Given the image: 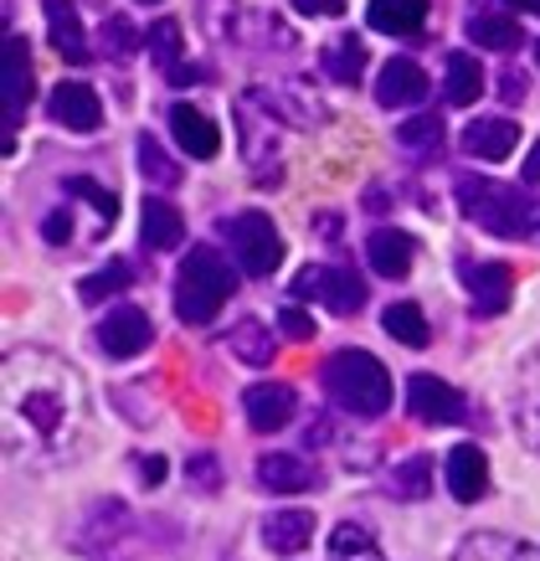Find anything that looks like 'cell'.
Returning <instances> with one entry per match:
<instances>
[{
	"instance_id": "cell-1",
	"label": "cell",
	"mask_w": 540,
	"mask_h": 561,
	"mask_svg": "<svg viewBox=\"0 0 540 561\" xmlns=\"http://www.w3.org/2000/svg\"><path fill=\"white\" fill-rule=\"evenodd\" d=\"M0 438L26 469H62L88 443V387L57 351L16 345L0 356Z\"/></svg>"
},
{
	"instance_id": "cell-2",
	"label": "cell",
	"mask_w": 540,
	"mask_h": 561,
	"mask_svg": "<svg viewBox=\"0 0 540 561\" xmlns=\"http://www.w3.org/2000/svg\"><path fill=\"white\" fill-rule=\"evenodd\" d=\"M453 202L490 238H530V232H540V202H530L520 186H499L490 175H453Z\"/></svg>"
},
{
	"instance_id": "cell-3",
	"label": "cell",
	"mask_w": 540,
	"mask_h": 561,
	"mask_svg": "<svg viewBox=\"0 0 540 561\" xmlns=\"http://www.w3.org/2000/svg\"><path fill=\"white\" fill-rule=\"evenodd\" d=\"M320 381H324V397L340 412H351V417H371L376 423L391 408V371L371 351H360V345L330 351V360L320 366Z\"/></svg>"
},
{
	"instance_id": "cell-4",
	"label": "cell",
	"mask_w": 540,
	"mask_h": 561,
	"mask_svg": "<svg viewBox=\"0 0 540 561\" xmlns=\"http://www.w3.org/2000/svg\"><path fill=\"white\" fill-rule=\"evenodd\" d=\"M232 294H237V268L221 257V248L196 242L181 257V268H175V314H181V324H211Z\"/></svg>"
},
{
	"instance_id": "cell-5",
	"label": "cell",
	"mask_w": 540,
	"mask_h": 561,
	"mask_svg": "<svg viewBox=\"0 0 540 561\" xmlns=\"http://www.w3.org/2000/svg\"><path fill=\"white\" fill-rule=\"evenodd\" d=\"M221 238H227L237 268L248 278H268V273L284 268V238H278L268 211H232L221 221Z\"/></svg>"
},
{
	"instance_id": "cell-6",
	"label": "cell",
	"mask_w": 540,
	"mask_h": 561,
	"mask_svg": "<svg viewBox=\"0 0 540 561\" xmlns=\"http://www.w3.org/2000/svg\"><path fill=\"white\" fill-rule=\"evenodd\" d=\"M248 103H257L273 124H294V129H314L324 119L320 93L309 83H299V78H288V83H257L248 93Z\"/></svg>"
},
{
	"instance_id": "cell-7",
	"label": "cell",
	"mask_w": 540,
	"mask_h": 561,
	"mask_svg": "<svg viewBox=\"0 0 540 561\" xmlns=\"http://www.w3.org/2000/svg\"><path fill=\"white\" fill-rule=\"evenodd\" d=\"M294 294H299V299H320L330 314H360V309H366V284H360L351 268L309 263V268H299V278H294Z\"/></svg>"
},
{
	"instance_id": "cell-8",
	"label": "cell",
	"mask_w": 540,
	"mask_h": 561,
	"mask_svg": "<svg viewBox=\"0 0 540 561\" xmlns=\"http://www.w3.org/2000/svg\"><path fill=\"white\" fill-rule=\"evenodd\" d=\"M406 408H412L417 423L448 427V423H463V417H469V397H463L453 381H443V376L417 371V376H406Z\"/></svg>"
},
{
	"instance_id": "cell-9",
	"label": "cell",
	"mask_w": 540,
	"mask_h": 561,
	"mask_svg": "<svg viewBox=\"0 0 540 561\" xmlns=\"http://www.w3.org/2000/svg\"><path fill=\"white\" fill-rule=\"evenodd\" d=\"M268 114L257 103L237 99V129H242V165L253 171L257 186H278V135L268 129Z\"/></svg>"
},
{
	"instance_id": "cell-10",
	"label": "cell",
	"mask_w": 540,
	"mask_h": 561,
	"mask_svg": "<svg viewBox=\"0 0 540 561\" xmlns=\"http://www.w3.org/2000/svg\"><path fill=\"white\" fill-rule=\"evenodd\" d=\"M135 526V515L124 500H93L83 515H78V530H72V546L83 551V557H108L124 536Z\"/></svg>"
},
{
	"instance_id": "cell-11",
	"label": "cell",
	"mask_w": 540,
	"mask_h": 561,
	"mask_svg": "<svg viewBox=\"0 0 540 561\" xmlns=\"http://www.w3.org/2000/svg\"><path fill=\"white\" fill-rule=\"evenodd\" d=\"M458 273H463L469 309L479 314V320H490V314L509 309V294H515V268H509V263H499V257H484V263L458 257Z\"/></svg>"
},
{
	"instance_id": "cell-12",
	"label": "cell",
	"mask_w": 540,
	"mask_h": 561,
	"mask_svg": "<svg viewBox=\"0 0 540 561\" xmlns=\"http://www.w3.org/2000/svg\"><path fill=\"white\" fill-rule=\"evenodd\" d=\"M99 345H103V356H114V360H135V356H145L150 351V341H154V324H150V314L145 309H135V305H114L108 314L99 320Z\"/></svg>"
},
{
	"instance_id": "cell-13",
	"label": "cell",
	"mask_w": 540,
	"mask_h": 561,
	"mask_svg": "<svg viewBox=\"0 0 540 561\" xmlns=\"http://www.w3.org/2000/svg\"><path fill=\"white\" fill-rule=\"evenodd\" d=\"M145 47H150L154 68L165 72V83L175 88H196V83H211V68H202V62H186V47H181V26L170 16H160L145 32Z\"/></svg>"
},
{
	"instance_id": "cell-14",
	"label": "cell",
	"mask_w": 540,
	"mask_h": 561,
	"mask_svg": "<svg viewBox=\"0 0 540 561\" xmlns=\"http://www.w3.org/2000/svg\"><path fill=\"white\" fill-rule=\"evenodd\" d=\"M294 412H299V397L284 381H257V387L242 391V417L253 433H278V427L294 423Z\"/></svg>"
},
{
	"instance_id": "cell-15",
	"label": "cell",
	"mask_w": 540,
	"mask_h": 561,
	"mask_svg": "<svg viewBox=\"0 0 540 561\" xmlns=\"http://www.w3.org/2000/svg\"><path fill=\"white\" fill-rule=\"evenodd\" d=\"M47 114L62 129H72V135H93L103 124V103H99V93L88 83H78V78H68V83H57L51 88V99H47Z\"/></svg>"
},
{
	"instance_id": "cell-16",
	"label": "cell",
	"mask_w": 540,
	"mask_h": 561,
	"mask_svg": "<svg viewBox=\"0 0 540 561\" xmlns=\"http://www.w3.org/2000/svg\"><path fill=\"white\" fill-rule=\"evenodd\" d=\"M490 490V454L479 443H458L448 448V494L458 505H479Z\"/></svg>"
},
{
	"instance_id": "cell-17",
	"label": "cell",
	"mask_w": 540,
	"mask_h": 561,
	"mask_svg": "<svg viewBox=\"0 0 540 561\" xmlns=\"http://www.w3.org/2000/svg\"><path fill=\"white\" fill-rule=\"evenodd\" d=\"M427 72L412 62V57H391V62H381V72H376V99L387 103V108H412V103L427 99Z\"/></svg>"
},
{
	"instance_id": "cell-18",
	"label": "cell",
	"mask_w": 540,
	"mask_h": 561,
	"mask_svg": "<svg viewBox=\"0 0 540 561\" xmlns=\"http://www.w3.org/2000/svg\"><path fill=\"white\" fill-rule=\"evenodd\" d=\"M515 427L525 448L540 459V345L520 360V376H515Z\"/></svg>"
},
{
	"instance_id": "cell-19",
	"label": "cell",
	"mask_w": 540,
	"mask_h": 561,
	"mask_svg": "<svg viewBox=\"0 0 540 561\" xmlns=\"http://www.w3.org/2000/svg\"><path fill=\"white\" fill-rule=\"evenodd\" d=\"M165 119H170V135H175V145H181L191 160H217V150H221L217 119H206L202 108H191V103H175Z\"/></svg>"
},
{
	"instance_id": "cell-20",
	"label": "cell",
	"mask_w": 540,
	"mask_h": 561,
	"mask_svg": "<svg viewBox=\"0 0 540 561\" xmlns=\"http://www.w3.org/2000/svg\"><path fill=\"white\" fill-rule=\"evenodd\" d=\"M257 484L268 494H299L320 484V469L305 459V454H263L257 459Z\"/></svg>"
},
{
	"instance_id": "cell-21",
	"label": "cell",
	"mask_w": 540,
	"mask_h": 561,
	"mask_svg": "<svg viewBox=\"0 0 540 561\" xmlns=\"http://www.w3.org/2000/svg\"><path fill=\"white\" fill-rule=\"evenodd\" d=\"M139 242H145L150 253L181 248V242H186V217H181L165 196H150V202L139 206Z\"/></svg>"
},
{
	"instance_id": "cell-22",
	"label": "cell",
	"mask_w": 540,
	"mask_h": 561,
	"mask_svg": "<svg viewBox=\"0 0 540 561\" xmlns=\"http://www.w3.org/2000/svg\"><path fill=\"white\" fill-rule=\"evenodd\" d=\"M366 21H371L381 36L417 42L427 26V0H371V5H366Z\"/></svg>"
},
{
	"instance_id": "cell-23",
	"label": "cell",
	"mask_w": 540,
	"mask_h": 561,
	"mask_svg": "<svg viewBox=\"0 0 540 561\" xmlns=\"http://www.w3.org/2000/svg\"><path fill=\"white\" fill-rule=\"evenodd\" d=\"M453 561H540V546L505 536V530H473L458 541Z\"/></svg>"
},
{
	"instance_id": "cell-24",
	"label": "cell",
	"mask_w": 540,
	"mask_h": 561,
	"mask_svg": "<svg viewBox=\"0 0 540 561\" xmlns=\"http://www.w3.org/2000/svg\"><path fill=\"white\" fill-rule=\"evenodd\" d=\"M412 257H417V242L406 238V232H397V227H376L371 238H366V263L381 278H406Z\"/></svg>"
},
{
	"instance_id": "cell-25",
	"label": "cell",
	"mask_w": 540,
	"mask_h": 561,
	"mask_svg": "<svg viewBox=\"0 0 540 561\" xmlns=\"http://www.w3.org/2000/svg\"><path fill=\"white\" fill-rule=\"evenodd\" d=\"M42 11H47V26H51V47L62 62H88V32H83V16H78V5L72 0H42Z\"/></svg>"
},
{
	"instance_id": "cell-26",
	"label": "cell",
	"mask_w": 540,
	"mask_h": 561,
	"mask_svg": "<svg viewBox=\"0 0 540 561\" xmlns=\"http://www.w3.org/2000/svg\"><path fill=\"white\" fill-rule=\"evenodd\" d=\"M314 526H320V520L309 511H299V505H294V511H273L268 520H263V541H268V551H278V557H299V551L314 541Z\"/></svg>"
},
{
	"instance_id": "cell-27",
	"label": "cell",
	"mask_w": 540,
	"mask_h": 561,
	"mask_svg": "<svg viewBox=\"0 0 540 561\" xmlns=\"http://www.w3.org/2000/svg\"><path fill=\"white\" fill-rule=\"evenodd\" d=\"M515 145H520L515 119H469V129H463V150L473 160H509Z\"/></svg>"
},
{
	"instance_id": "cell-28",
	"label": "cell",
	"mask_w": 540,
	"mask_h": 561,
	"mask_svg": "<svg viewBox=\"0 0 540 561\" xmlns=\"http://www.w3.org/2000/svg\"><path fill=\"white\" fill-rule=\"evenodd\" d=\"M320 68H324V78H330V83L355 88L360 78H366V42H360V36H351V32L330 36V42H324V51H320Z\"/></svg>"
},
{
	"instance_id": "cell-29",
	"label": "cell",
	"mask_w": 540,
	"mask_h": 561,
	"mask_svg": "<svg viewBox=\"0 0 540 561\" xmlns=\"http://www.w3.org/2000/svg\"><path fill=\"white\" fill-rule=\"evenodd\" d=\"M227 351H232L242 366H273V351H278V335H273L263 320L242 314V320L227 330Z\"/></svg>"
},
{
	"instance_id": "cell-30",
	"label": "cell",
	"mask_w": 540,
	"mask_h": 561,
	"mask_svg": "<svg viewBox=\"0 0 540 561\" xmlns=\"http://www.w3.org/2000/svg\"><path fill=\"white\" fill-rule=\"evenodd\" d=\"M484 93V68L473 51H448V72H443V99L453 108H469L473 99Z\"/></svg>"
},
{
	"instance_id": "cell-31",
	"label": "cell",
	"mask_w": 540,
	"mask_h": 561,
	"mask_svg": "<svg viewBox=\"0 0 540 561\" xmlns=\"http://www.w3.org/2000/svg\"><path fill=\"white\" fill-rule=\"evenodd\" d=\"M135 284V263H124V257H114V263H103L99 273H88L83 284H78V299L83 305H103V299H124V289Z\"/></svg>"
},
{
	"instance_id": "cell-32",
	"label": "cell",
	"mask_w": 540,
	"mask_h": 561,
	"mask_svg": "<svg viewBox=\"0 0 540 561\" xmlns=\"http://www.w3.org/2000/svg\"><path fill=\"white\" fill-rule=\"evenodd\" d=\"M381 324H387L391 341H397V345H412V351H423V345L433 341V330H427V314L412 305V299H397V305H387Z\"/></svg>"
},
{
	"instance_id": "cell-33",
	"label": "cell",
	"mask_w": 540,
	"mask_h": 561,
	"mask_svg": "<svg viewBox=\"0 0 540 561\" xmlns=\"http://www.w3.org/2000/svg\"><path fill=\"white\" fill-rule=\"evenodd\" d=\"M32 47H26V36H11V135L21 129L26 119V108H32Z\"/></svg>"
},
{
	"instance_id": "cell-34",
	"label": "cell",
	"mask_w": 540,
	"mask_h": 561,
	"mask_svg": "<svg viewBox=\"0 0 540 561\" xmlns=\"http://www.w3.org/2000/svg\"><path fill=\"white\" fill-rule=\"evenodd\" d=\"M469 36L484 51H515L520 47V26H515V16H505V11H473Z\"/></svg>"
},
{
	"instance_id": "cell-35",
	"label": "cell",
	"mask_w": 540,
	"mask_h": 561,
	"mask_svg": "<svg viewBox=\"0 0 540 561\" xmlns=\"http://www.w3.org/2000/svg\"><path fill=\"white\" fill-rule=\"evenodd\" d=\"M62 191H68L72 202H83L88 211H93V221H99V238L108 232V227H114V217H118V196H114V191H103L99 181H93V175H68V181H62Z\"/></svg>"
},
{
	"instance_id": "cell-36",
	"label": "cell",
	"mask_w": 540,
	"mask_h": 561,
	"mask_svg": "<svg viewBox=\"0 0 540 561\" xmlns=\"http://www.w3.org/2000/svg\"><path fill=\"white\" fill-rule=\"evenodd\" d=\"M330 561H381V546L371 541V530H360L355 520L330 530V546H324Z\"/></svg>"
},
{
	"instance_id": "cell-37",
	"label": "cell",
	"mask_w": 540,
	"mask_h": 561,
	"mask_svg": "<svg viewBox=\"0 0 540 561\" xmlns=\"http://www.w3.org/2000/svg\"><path fill=\"white\" fill-rule=\"evenodd\" d=\"M443 119L438 114H417V119H402L397 124V145L402 150H412V154H438L443 150Z\"/></svg>"
},
{
	"instance_id": "cell-38",
	"label": "cell",
	"mask_w": 540,
	"mask_h": 561,
	"mask_svg": "<svg viewBox=\"0 0 540 561\" xmlns=\"http://www.w3.org/2000/svg\"><path fill=\"white\" fill-rule=\"evenodd\" d=\"M139 175L150 181V186H181V165L165 154V145L154 135H139Z\"/></svg>"
},
{
	"instance_id": "cell-39",
	"label": "cell",
	"mask_w": 540,
	"mask_h": 561,
	"mask_svg": "<svg viewBox=\"0 0 540 561\" xmlns=\"http://www.w3.org/2000/svg\"><path fill=\"white\" fill-rule=\"evenodd\" d=\"M387 490L397 494V500H423V494L433 490V463H427L423 454H412V459H402L397 469H391Z\"/></svg>"
},
{
	"instance_id": "cell-40",
	"label": "cell",
	"mask_w": 540,
	"mask_h": 561,
	"mask_svg": "<svg viewBox=\"0 0 540 561\" xmlns=\"http://www.w3.org/2000/svg\"><path fill=\"white\" fill-rule=\"evenodd\" d=\"M103 42H99V51L108 57V62H129L139 47H145V36L135 32V21H124V16H108L103 21Z\"/></svg>"
},
{
	"instance_id": "cell-41",
	"label": "cell",
	"mask_w": 540,
	"mask_h": 561,
	"mask_svg": "<svg viewBox=\"0 0 540 561\" xmlns=\"http://www.w3.org/2000/svg\"><path fill=\"white\" fill-rule=\"evenodd\" d=\"M72 211H78V206L62 202L57 211H47V217H42V238H47L51 248H68V242H72Z\"/></svg>"
},
{
	"instance_id": "cell-42",
	"label": "cell",
	"mask_w": 540,
	"mask_h": 561,
	"mask_svg": "<svg viewBox=\"0 0 540 561\" xmlns=\"http://www.w3.org/2000/svg\"><path fill=\"white\" fill-rule=\"evenodd\" d=\"M278 335H288L294 345H305V341H314V320H309L299 305H284L278 309Z\"/></svg>"
},
{
	"instance_id": "cell-43",
	"label": "cell",
	"mask_w": 540,
	"mask_h": 561,
	"mask_svg": "<svg viewBox=\"0 0 540 561\" xmlns=\"http://www.w3.org/2000/svg\"><path fill=\"white\" fill-rule=\"evenodd\" d=\"M186 474H191V484H196V490H217V484H221V463L211 459V454H196V459L186 463Z\"/></svg>"
},
{
	"instance_id": "cell-44",
	"label": "cell",
	"mask_w": 540,
	"mask_h": 561,
	"mask_svg": "<svg viewBox=\"0 0 540 561\" xmlns=\"http://www.w3.org/2000/svg\"><path fill=\"white\" fill-rule=\"evenodd\" d=\"M294 11H305V16H345V0H294Z\"/></svg>"
},
{
	"instance_id": "cell-45",
	"label": "cell",
	"mask_w": 540,
	"mask_h": 561,
	"mask_svg": "<svg viewBox=\"0 0 540 561\" xmlns=\"http://www.w3.org/2000/svg\"><path fill=\"white\" fill-rule=\"evenodd\" d=\"M139 474H145V484L154 490V484L165 479V459H145V463H139Z\"/></svg>"
},
{
	"instance_id": "cell-46",
	"label": "cell",
	"mask_w": 540,
	"mask_h": 561,
	"mask_svg": "<svg viewBox=\"0 0 540 561\" xmlns=\"http://www.w3.org/2000/svg\"><path fill=\"white\" fill-rule=\"evenodd\" d=\"M525 181H530V186H540V139L530 145V154H525Z\"/></svg>"
},
{
	"instance_id": "cell-47",
	"label": "cell",
	"mask_w": 540,
	"mask_h": 561,
	"mask_svg": "<svg viewBox=\"0 0 540 561\" xmlns=\"http://www.w3.org/2000/svg\"><path fill=\"white\" fill-rule=\"evenodd\" d=\"M525 93V72H505V99H520Z\"/></svg>"
},
{
	"instance_id": "cell-48",
	"label": "cell",
	"mask_w": 540,
	"mask_h": 561,
	"mask_svg": "<svg viewBox=\"0 0 540 561\" xmlns=\"http://www.w3.org/2000/svg\"><path fill=\"white\" fill-rule=\"evenodd\" d=\"M387 191H366V211H387Z\"/></svg>"
},
{
	"instance_id": "cell-49",
	"label": "cell",
	"mask_w": 540,
	"mask_h": 561,
	"mask_svg": "<svg viewBox=\"0 0 540 561\" xmlns=\"http://www.w3.org/2000/svg\"><path fill=\"white\" fill-rule=\"evenodd\" d=\"M515 11H530V16H540V0H509Z\"/></svg>"
},
{
	"instance_id": "cell-50",
	"label": "cell",
	"mask_w": 540,
	"mask_h": 561,
	"mask_svg": "<svg viewBox=\"0 0 540 561\" xmlns=\"http://www.w3.org/2000/svg\"><path fill=\"white\" fill-rule=\"evenodd\" d=\"M139 5H160V0H139Z\"/></svg>"
},
{
	"instance_id": "cell-51",
	"label": "cell",
	"mask_w": 540,
	"mask_h": 561,
	"mask_svg": "<svg viewBox=\"0 0 540 561\" xmlns=\"http://www.w3.org/2000/svg\"><path fill=\"white\" fill-rule=\"evenodd\" d=\"M536 62H540V42H536Z\"/></svg>"
}]
</instances>
